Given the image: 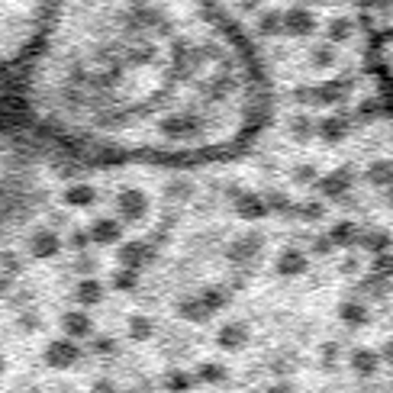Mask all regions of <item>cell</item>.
Listing matches in <instances>:
<instances>
[{"mask_svg":"<svg viewBox=\"0 0 393 393\" xmlns=\"http://www.w3.org/2000/svg\"><path fill=\"white\" fill-rule=\"evenodd\" d=\"M364 39L374 81L393 117V0H364Z\"/></svg>","mask_w":393,"mask_h":393,"instance_id":"2","label":"cell"},{"mask_svg":"<svg viewBox=\"0 0 393 393\" xmlns=\"http://www.w3.org/2000/svg\"><path fill=\"white\" fill-rule=\"evenodd\" d=\"M26 65L39 123L101 158L223 155L261 113L251 55L200 13L119 10L75 39H45Z\"/></svg>","mask_w":393,"mask_h":393,"instance_id":"1","label":"cell"}]
</instances>
